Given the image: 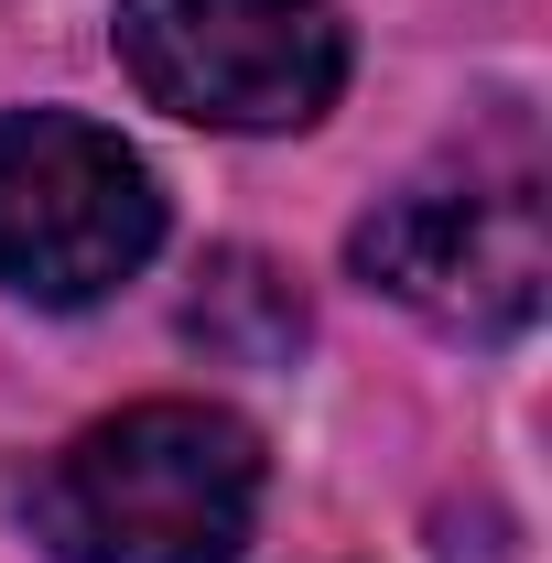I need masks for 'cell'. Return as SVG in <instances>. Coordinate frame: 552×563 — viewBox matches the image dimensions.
Masks as SVG:
<instances>
[{
  "mask_svg": "<svg viewBox=\"0 0 552 563\" xmlns=\"http://www.w3.org/2000/svg\"><path fill=\"white\" fill-rule=\"evenodd\" d=\"M261 520V444L207 401H141L87 422L33 477L55 563H239Z\"/></svg>",
  "mask_w": 552,
  "mask_h": 563,
  "instance_id": "1",
  "label": "cell"
},
{
  "mask_svg": "<svg viewBox=\"0 0 552 563\" xmlns=\"http://www.w3.org/2000/svg\"><path fill=\"white\" fill-rule=\"evenodd\" d=\"M120 66L196 131H303L346 87L325 0H120Z\"/></svg>",
  "mask_w": 552,
  "mask_h": 563,
  "instance_id": "2",
  "label": "cell"
},
{
  "mask_svg": "<svg viewBox=\"0 0 552 563\" xmlns=\"http://www.w3.org/2000/svg\"><path fill=\"white\" fill-rule=\"evenodd\" d=\"M163 196L141 152L76 109L0 120V282L33 303H98L152 261Z\"/></svg>",
  "mask_w": 552,
  "mask_h": 563,
  "instance_id": "3",
  "label": "cell"
},
{
  "mask_svg": "<svg viewBox=\"0 0 552 563\" xmlns=\"http://www.w3.org/2000/svg\"><path fill=\"white\" fill-rule=\"evenodd\" d=\"M346 261L368 292L433 314L444 336H520L542 314V207L531 185H412L357 217Z\"/></svg>",
  "mask_w": 552,
  "mask_h": 563,
  "instance_id": "4",
  "label": "cell"
},
{
  "mask_svg": "<svg viewBox=\"0 0 552 563\" xmlns=\"http://www.w3.org/2000/svg\"><path fill=\"white\" fill-rule=\"evenodd\" d=\"M185 336L228 368H281L303 347V292L261 261V250H228L196 272V303H185Z\"/></svg>",
  "mask_w": 552,
  "mask_h": 563,
  "instance_id": "5",
  "label": "cell"
}]
</instances>
